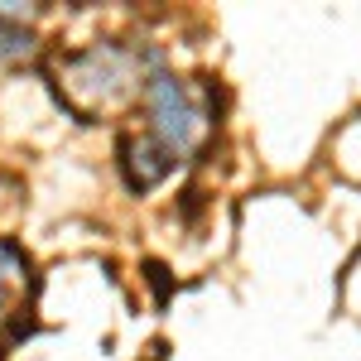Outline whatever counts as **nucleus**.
<instances>
[{"instance_id":"f257e3e1","label":"nucleus","mask_w":361,"mask_h":361,"mask_svg":"<svg viewBox=\"0 0 361 361\" xmlns=\"http://www.w3.org/2000/svg\"><path fill=\"white\" fill-rule=\"evenodd\" d=\"M149 111H154V140H159V149L164 154H178L188 140H193V106H188V97H183V87L173 82V78H154L149 82Z\"/></svg>"},{"instance_id":"f03ea898","label":"nucleus","mask_w":361,"mask_h":361,"mask_svg":"<svg viewBox=\"0 0 361 361\" xmlns=\"http://www.w3.org/2000/svg\"><path fill=\"white\" fill-rule=\"evenodd\" d=\"M5 255H10V250L0 246V260H5ZM0 299H5V270H0Z\"/></svg>"}]
</instances>
